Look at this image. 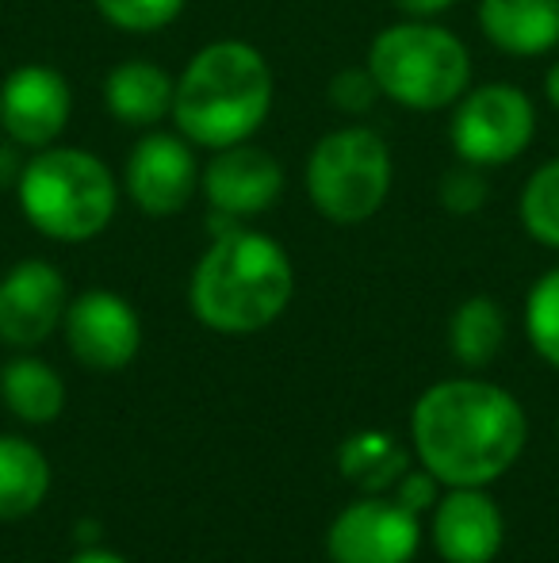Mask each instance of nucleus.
I'll return each mask as SVG.
<instances>
[{
  "instance_id": "1",
  "label": "nucleus",
  "mask_w": 559,
  "mask_h": 563,
  "mask_svg": "<svg viewBox=\"0 0 559 563\" xmlns=\"http://www.w3.org/2000/svg\"><path fill=\"white\" fill-rule=\"evenodd\" d=\"M411 438L425 472L445 487H491L529 441L525 410L487 379H440L414 402Z\"/></svg>"
},
{
  "instance_id": "2",
  "label": "nucleus",
  "mask_w": 559,
  "mask_h": 563,
  "mask_svg": "<svg viewBox=\"0 0 559 563\" xmlns=\"http://www.w3.org/2000/svg\"><path fill=\"white\" fill-rule=\"evenodd\" d=\"M295 296L288 250L249 223L211 234L188 280V307L208 330L246 338L272 327Z\"/></svg>"
},
{
  "instance_id": "3",
  "label": "nucleus",
  "mask_w": 559,
  "mask_h": 563,
  "mask_svg": "<svg viewBox=\"0 0 559 563\" xmlns=\"http://www.w3.org/2000/svg\"><path fill=\"white\" fill-rule=\"evenodd\" d=\"M277 104V74L246 38L200 46L172 85V131L195 150H223L257 139Z\"/></svg>"
},
{
  "instance_id": "4",
  "label": "nucleus",
  "mask_w": 559,
  "mask_h": 563,
  "mask_svg": "<svg viewBox=\"0 0 559 563\" xmlns=\"http://www.w3.org/2000/svg\"><path fill=\"white\" fill-rule=\"evenodd\" d=\"M123 188L112 165L85 146L54 142L23 162L15 203L31 230L51 242L81 245L100 238L120 211Z\"/></svg>"
},
{
  "instance_id": "5",
  "label": "nucleus",
  "mask_w": 559,
  "mask_h": 563,
  "mask_svg": "<svg viewBox=\"0 0 559 563\" xmlns=\"http://www.w3.org/2000/svg\"><path fill=\"white\" fill-rule=\"evenodd\" d=\"M365 66L380 97L406 112H448L471 89V51L437 20L388 23L368 43Z\"/></svg>"
},
{
  "instance_id": "6",
  "label": "nucleus",
  "mask_w": 559,
  "mask_h": 563,
  "mask_svg": "<svg viewBox=\"0 0 559 563\" xmlns=\"http://www.w3.org/2000/svg\"><path fill=\"white\" fill-rule=\"evenodd\" d=\"M395 185V157L376 126L345 123L311 146L303 188L311 208L334 227H360L380 216Z\"/></svg>"
},
{
  "instance_id": "7",
  "label": "nucleus",
  "mask_w": 559,
  "mask_h": 563,
  "mask_svg": "<svg viewBox=\"0 0 559 563\" xmlns=\"http://www.w3.org/2000/svg\"><path fill=\"white\" fill-rule=\"evenodd\" d=\"M448 112V146L456 162H471L487 173L514 165L537 139V104L522 85H471Z\"/></svg>"
},
{
  "instance_id": "8",
  "label": "nucleus",
  "mask_w": 559,
  "mask_h": 563,
  "mask_svg": "<svg viewBox=\"0 0 559 563\" xmlns=\"http://www.w3.org/2000/svg\"><path fill=\"white\" fill-rule=\"evenodd\" d=\"M283 165L272 150L257 146L254 139L238 146L211 150L200 169V196L208 203V230L219 234L226 227L249 223L280 203Z\"/></svg>"
},
{
  "instance_id": "9",
  "label": "nucleus",
  "mask_w": 559,
  "mask_h": 563,
  "mask_svg": "<svg viewBox=\"0 0 559 563\" xmlns=\"http://www.w3.org/2000/svg\"><path fill=\"white\" fill-rule=\"evenodd\" d=\"M195 146L180 131H142L120 173V188L146 219H177L200 196Z\"/></svg>"
},
{
  "instance_id": "10",
  "label": "nucleus",
  "mask_w": 559,
  "mask_h": 563,
  "mask_svg": "<svg viewBox=\"0 0 559 563\" xmlns=\"http://www.w3.org/2000/svg\"><path fill=\"white\" fill-rule=\"evenodd\" d=\"M422 544V514L391 495H365L349 503L326 533L334 563H411Z\"/></svg>"
},
{
  "instance_id": "11",
  "label": "nucleus",
  "mask_w": 559,
  "mask_h": 563,
  "mask_svg": "<svg viewBox=\"0 0 559 563\" xmlns=\"http://www.w3.org/2000/svg\"><path fill=\"white\" fill-rule=\"evenodd\" d=\"M74 115V89L66 74L46 62H23L0 81V134L27 154L62 142Z\"/></svg>"
},
{
  "instance_id": "12",
  "label": "nucleus",
  "mask_w": 559,
  "mask_h": 563,
  "mask_svg": "<svg viewBox=\"0 0 559 563\" xmlns=\"http://www.w3.org/2000/svg\"><path fill=\"white\" fill-rule=\"evenodd\" d=\"M62 330L69 353L92 372L127 368L142 349L138 311L112 288H89L69 299Z\"/></svg>"
},
{
  "instance_id": "13",
  "label": "nucleus",
  "mask_w": 559,
  "mask_h": 563,
  "mask_svg": "<svg viewBox=\"0 0 559 563\" xmlns=\"http://www.w3.org/2000/svg\"><path fill=\"white\" fill-rule=\"evenodd\" d=\"M69 307V284L46 257L15 261L0 276V345L35 349L62 330Z\"/></svg>"
},
{
  "instance_id": "14",
  "label": "nucleus",
  "mask_w": 559,
  "mask_h": 563,
  "mask_svg": "<svg viewBox=\"0 0 559 563\" xmlns=\"http://www.w3.org/2000/svg\"><path fill=\"white\" fill-rule=\"evenodd\" d=\"M506 541V521L487 487H448L433 506V549L445 563H491Z\"/></svg>"
},
{
  "instance_id": "15",
  "label": "nucleus",
  "mask_w": 559,
  "mask_h": 563,
  "mask_svg": "<svg viewBox=\"0 0 559 563\" xmlns=\"http://www.w3.org/2000/svg\"><path fill=\"white\" fill-rule=\"evenodd\" d=\"M476 23L510 58H545L559 46V0H479Z\"/></svg>"
},
{
  "instance_id": "16",
  "label": "nucleus",
  "mask_w": 559,
  "mask_h": 563,
  "mask_svg": "<svg viewBox=\"0 0 559 563\" xmlns=\"http://www.w3.org/2000/svg\"><path fill=\"white\" fill-rule=\"evenodd\" d=\"M177 77L149 58H123L104 77V108L127 131H154L172 115Z\"/></svg>"
},
{
  "instance_id": "17",
  "label": "nucleus",
  "mask_w": 559,
  "mask_h": 563,
  "mask_svg": "<svg viewBox=\"0 0 559 563\" xmlns=\"http://www.w3.org/2000/svg\"><path fill=\"white\" fill-rule=\"evenodd\" d=\"M0 402L27 426H51L66 410V384L38 356H12L0 368Z\"/></svg>"
},
{
  "instance_id": "18",
  "label": "nucleus",
  "mask_w": 559,
  "mask_h": 563,
  "mask_svg": "<svg viewBox=\"0 0 559 563\" xmlns=\"http://www.w3.org/2000/svg\"><path fill=\"white\" fill-rule=\"evenodd\" d=\"M51 490V464L27 438L0 433V521H20L43 506Z\"/></svg>"
},
{
  "instance_id": "19",
  "label": "nucleus",
  "mask_w": 559,
  "mask_h": 563,
  "mask_svg": "<svg viewBox=\"0 0 559 563\" xmlns=\"http://www.w3.org/2000/svg\"><path fill=\"white\" fill-rule=\"evenodd\" d=\"M506 311L491 296H468L448 319V349L463 368H487L506 349Z\"/></svg>"
},
{
  "instance_id": "20",
  "label": "nucleus",
  "mask_w": 559,
  "mask_h": 563,
  "mask_svg": "<svg viewBox=\"0 0 559 563\" xmlns=\"http://www.w3.org/2000/svg\"><path fill=\"white\" fill-rule=\"evenodd\" d=\"M337 464H342L345 479L365 490V495H388L411 472V460H406L403 445L383 430L353 433L342 445V452H337Z\"/></svg>"
},
{
  "instance_id": "21",
  "label": "nucleus",
  "mask_w": 559,
  "mask_h": 563,
  "mask_svg": "<svg viewBox=\"0 0 559 563\" xmlns=\"http://www.w3.org/2000/svg\"><path fill=\"white\" fill-rule=\"evenodd\" d=\"M522 230L545 250H559V157L537 165L517 196Z\"/></svg>"
},
{
  "instance_id": "22",
  "label": "nucleus",
  "mask_w": 559,
  "mask_h": 563,
  "mask_svg": "<svg viewBox=\"0 0 559 563\" xmlns=\"http://www.w3.org/2000/svg\"><path fill=\"white\" fill-rule=\"evenodd\" d=\"M525 334L540 361L559 368V265L548 268L525 296Z\"/></svg>"
},
{
  "instance_id": "23",
  "label": "nucleus",
  "mask_w": 559,
  "mask_h": 563,
  "mask_svg": "<svg viewBox=\"0 0 559 563\" xmlns=\"http://www.w3.org/2000/svg\"><path fill=\"white\" fill-rule=\"evenodd\" d=\"M92 8L108 27L123 35H157L180 20L188 0H92Z\"/></svg>"
},
{
  "instance_id": "24",
  "label": "nucleus",
  "mask_w": 559,
  "mask_h": 563,
  "mask_svg": "<svg viewBox=\"0 0 559 563\" xmlns=\"http://www.w3.org/2000/svg\"><path fill=\"white\" fill-rule=\"evenodd\" d=\"M437 200L448 216L456 219H471L487 208L491 200V180H487V169L471 162H456L452 169L440 173V185H437Z\"/></svg>"
},
{
  "instance_id": "25",
  "label": "nucleus",
  "mask_w": 559,
  "mask_h": 563,
  "mask_svg": "<svg viewBox=\"0 0 559 563\" xmlns=\"http://www.w3.org/2000/svg\"><path fill=\"white\" fill-rule=\"evenodd\" d=\"M326 100L334 112L349 115V119H360L368 115L376 104H380V85H376V77L368 74V66H345L337 69L334 77H329L326 85Z\"/></svg>"
},
{
  "instance_id": "26",
  "label": "nucleus",
  "mask_w": 559,
  "mask_h": 563,
  "mask_svg": "<svg viewBox=\"0 0 559 563\" xmlns=\"http://www.w3.org/2000/svg\"><path fill=\"white\" fill-rule=\"evenodd\" d=\"M391 498H399V503L406 506V510L414 514H425L437 506V479H433V472H406L403 479L391 487Z\"/></svg>"
},
{
  "instance_id": "27",
  "label": "nucleus",
  "mask_w": 559,
  "mask_h": 563,
  "mask_svg": "<svg viewBox=\"0 0 559 563\" xmlns=\"http://www.w3.org/2000/svg\"><path fill=\"white\" fill-rule=\"evenodd\" d=\"M23 162H27V150L15 146L8 134H0V192H8V188L15 192V180H20V173H23Z\"/></svg>"
},
{
  "instance_id": "28",
  "label": "nucleus",
  "mask_w": 559,
  "mask_h": 563,
  "mask_svg": "<svg viewBox=\"0 0 559 563\" xmlns=\"http://www.w3.org/2000/svg\"><path fill=\"white\" fill-rule=\"evenodd\" d=\"M452 4L456 0H395L399 12L411 15V20H437V15H445Z\"/></svg>"
},
{
  "instance_id": "29",
  "label": "nucleus",
  "mask_w": 559,
  "mask_h": 563,
  "mask_svg": "<svg viewBox=\"0 0 559 563\" xmlns=\"http://www.w3.org/2000/svg\"><path fill=\"white\" fill-rule=\"evenodd\" d=\"M69 563H127L120 556V552H108V549H100V544H89V549H81Z\"/></svg>"
},
{
  "instance_id": "30",
  "label": "nucleus",
  "mask_w": 559,
  "mask_h": 563,
  "mask_svg": "<svg viewBox=\"0 0 559 563\" xmlns=\"http://www.w3.org/2000/svg\"><path fill=\"white\" fill-rule=\"evenodd\" d=\"M545 100L559 112V62H552V66L545 69Z\"/></svg>"
}]
</instances>
